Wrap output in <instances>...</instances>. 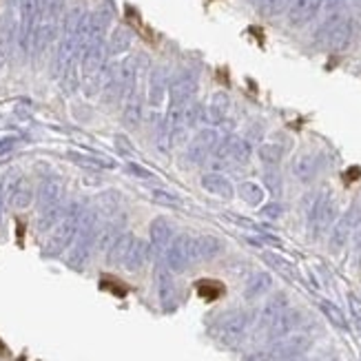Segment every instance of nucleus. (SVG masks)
I'll use <instances>...</instances> for the list:
<instances>
[{
  "label": "nucleus",
  "mask_w": 361,
  "mask_h": 361,
  "mask_svg": "<svg viewBox=\"0 0 361 361\" xmlns=\"http://www.w3.org/2000/svg\"><path fill=\"white\" fill-rule=\"evenodd\" d=\"M151 200L160 207H171V209H180L182 207V197L169 188H151Z\"/></svg>",
  "instance_id": "nucleus-28"
},
{
  "label": "nucleus",
  "mask_w": 361,
  "mask_h": 361,
  "mask_svg": "<svg viewBox=\"0 0 361 361\" xmlns=\"http://www.w3.org/2000/svg\"><path fill=\"white\" fill-rule=\"evenodd\" d=\"M153 142H155V147L160 149V153H169L171 147H173V133H171V124H169L166 118L160 120L158 127H155V131H153Z\"/></svg>",
  "instance_id": "nucleus-26"
},
{
  "label": "nucleus",
  "mask_w": 361,
  "mask_h": 361,
  "mask_svg": "<svg viewBox=\"0 0 361 361\" xmlns=\"http://www.w3.org/2000/svg\"><path fill=\"white\" fill-rule=\"evenodd\" d=\"M322 155L319 153H300L293 160V176L302 182H312L322 171Z\"/></svg>",
  "instance_id": "nucleus-14"
},
{
  "label": "nucleus",
  "mask_w": 361,
  "mask_h": 361,
  "mask_svg": "<svg viewBox=\"0 0 361 361\" xmlns=\"http://www.w3.org/2000/svg\"><path fill=\"white\" fill-rule=\"evenodd\" d=\"M288 0H257V9L262 16H277L284 11Z\"/></svg>",
  "instance_id": "nucleus-34"
},
{
  "label": "nucleus",
  "mask_w": 361,
  "mask_h": 361,
  "mask_svg": "<svg viewBox=\"0 0 361 361\" xmlns=\"http://www.w3.org/2000/svg\"><path fill=\"white\" fill-rule=\"evenodd\" d=\"M250 324H253V315L248 310H231L222 315L215 324V337L224 343V346H238V343L246 337Z\"/></svg>",
  "instance_id": "nucleus-3"
},
{
  "label": "nucleus",
  "mask_w": 361,
  "mask_h": 361,
  "mask_svg": "<svg viewBox=\"0 0 361 361\" xmlns=\"http://www.w3.org/2000/svg\"><path fill=\"white\" fill-rule=\"evenodd\" d=\"M155 290H158V300L164 312L176 310L178 306V288H176V281L171 277V271L166 266H158L155 271Z\"/></svg>",
  "instance_id": "nucleus-11"
},
{
  "label": "nucleus",
  "mask_w": 361,
  "mask_h": 361,
  "mask_svg": "<svg viewBox=\"0 0 361 361\" xmlns=\"http://www.w3.org/2000/svg\"><path fill=\"white\" fill-rule=\"evenodd\" d=\"M202 186H204V191H207V193L217 195L222 200H231L233 193H235L231 180L226 176H222V173H204L202 176Z\"/></svg>",
  "instance_id": "nucleus-20"
},
{
  "label": "nucleus",
  "mask_w": 361,
  "mask_h": 361,
  "mask_svg": "<svg viewBox=\"0 0 361 361\" xmlns=\"http://www.w3.org/2000/svg\"><path fill=\"white\" fill-rule=\"evenodd\" d=\"M36 9H38L36 0H25V3H23V18H25V23H23V40H25V42H27V38H29L31 25H34Z\"/></svg>",
  "instance_id": "nucleus-33"
},
{
  "label": "nucleus",
  "mask_w": 361,
  "mask_h": 361,
  "mask_svg": "<svg viewBox=\"0 0 361 361\" xmlns=\"http://www.w3.org/2000/svg\"><path fill=\"white\" fill-rule=\"evenodd\" d=\"M224 250V244L215 235H200L193 238V259L197 262H211Z\"/></svg>",
  "instance_id": "nucleus-16"
},
{
  "label": "nucleus",
  "mask_w": 361,
  "mask_h": 361,
  "mask_svg": "<svg viewBox=\"0 0 361 361\" xmlns=\"http://www.w3.org/2000/svg\"><path fill=\"white\" fill-rule=\"evenodd\" d=\"M228 106H231V102H228V96H226V93H215L213 100H211V106H209V116H211V120H213V122H224V118H226V114H228Z\"/></svg>",
  "instance_id": "nucleus-29"
},
{
  "label": "nucleus",
  "mask_w": 361,
  "mask_h": 361,
  "mask_svg": "<svg viewBox=\"0 0 361 361\" xmlns=\"http://www.w3.org/2000/svg\"><path fill=\"white\" fill-rule=\"evenodd\" d=\"M164 264L171 273H184L188 266L195 264L191 235H178V238H173V242H171L164 253Z\"/></svg>",
  "instance_id": "nucleus-8"
},
{
  "label": "nucleus",
  "mask_w": 361,
  "mask_h": 361,
  "mask_svg": "<svg viewBox=\"0 0 361 361\" xmlns=\"http://www.w3.org/2000/svg\"><path fill=\"white\" fill-rule=\"evenodd\" d=\"M264 182H266V188H271V193H279V176H275V171H269V173L264 176Z\"/></svg>",
  "instance_id": "nucleus-37"
},
{
  "label": "nucleus",
  "mask_w": 361,
  "mask_h": 361,
  "mask_svg": "<svg viewBox=\"0 0 361 361\" xmlns=\"http://www.w3.org/2000/svg\"><path fill=\"white\" fill-rule=\"evenodd\" d=\"M149 255H151V246L145 242V240H133L131 248H129V253L127 257H124V269H127L129 273H137V271H142L145 269V264L149 262Z\"/></svg>",
  "instance_id": "nucleus-19"
},
{
  "label": "nucleus",
  "mask_w": 361,
  "mask_h": 361,
  "mask_svg": "<svg viewBox=\"0 0 361 361\" xmlns=\"http://www.w3.org/2000/svg\"><path fill=\"white\" fill-rule=\"evenodd\" d=\"M328 29V44L333 47V49L341 51L346 49L350 44V38H353V23L348 18L343 20H333L331 25H326Z\"/></svg>",
  "instance_id": "nucleus-18"
},
{
  "label": "nucleus",
  "mask_w": 361,
  "mask_h": 361,
  "mask_svg": "<svg viewBox=\"0 0 361 361\" xmlns=\"http://www.w3.org/2000/svg\"><path fill=\"white\" fill-rule=\"evenodd\" d=\"M62 195H65V184H62L58 178H47L42 180L40 188H38V209H51L56 204H62Z\"/></svg>",
  "instance_id": "nucleus-15"
},
{
  "label": "nucleus",
  "mask_w": 361,
  "mask_h": 361,
  "mask_svg": "<svg viewBox=\"0 0 361 361\" xmlns=\"http://www.w3.org/2000/svg\"><path fill=\"white\" fill-rule=\"evenodd\" d=\"M288 308V297L284 295V293H277V295H273L269 302L264 304V308H262V315H259V331H264L266 326H269L279 312H284Z\"/></svg>",
  "instance_id": "nucleus-24"
},
{
  "label": "nucleus",
  "mask_w": 361,
  "mask_h": 361,
  "mask_svg": "<svg viewBox=\"0 0 361 361\" xmlns=\"http://www.w3.org/2000/svg\"><path fill=\"white\" fill-rule=\"evenodd\" d=\"M319 308L324 312V317L331 322L333 326H337L339 331H348V322L346 317H343V312L333 304V302H328V300H319Z\"/></svg>",
  "instance_id": "nucleus-27"
},
{
  "label": "nucleus",
  "mask_w": 361,
  "mask_h": 361,
  "mask_svg": "<svg viewBox=\"0 0 361 361\" xmlns=\"http://www.w3.org/2000/svg\"><path fill=\"white\" fill-rule=\"evenodd\" d=\"M300 322H302V312L300 310H293V308H286L284 312H279V315L264 328V335H266V339H271V341H277V339H281V337H286V335H290L297 326H300Z\"/></svg>",
  "instance_id": "nucleus-12"
},
{
  "label": "nucleus",
  "mask_w": 361,
  "mask_h": 361,
  "mask_svg": "<svg viewBox=\"0 0 361 361\" xmlns=\"http://www.w3.org/2000/svg\"><path fill=\"white\" fill-rule=\"evenodd\" d=\"M310 346V339L306 335H286L277 339L273 346L257 350L253 355H246L244 361H279V359H288L302 355Z\"/></svg>",
  "instance_id": "nucleus-4"
},
{
  "label": "nucleus",
  "mask_w": 361,
  "mask_h": 361,
  "mask_svg": "<svg viewBox=\"0 0 361 361\" xmlns=\"http://www.w3.org/2000/svg\"><path fill=\"white\" fill-rule=\"evenodd\" d=\"M324 0H293V5L288 9V20L295 27H302L308 20H312L322 9Z\"/></svg>",
  "instance_id": "nucleus-17"
},
{
  "label": "nucleus",
  "mask_w": 361,
  "mask_h": 361,
  "mask_svg": "<svg viewBox=\"0 0 361 361\" xmlns=\"http://www.w3.org/2000/svg\"><path fill=\"white\" fill-rule=\"evenodd\" d=\"M328 5H331V7H339V5H343V0H328Z\"/></svg>",
  "instance_id": "nucleus-40"
},
{
  "label": "nucleus",
  "mask_w": 361,
  "mask_h": 361,
  "mask_svg": "<svg viewBox=\"0 0 361 361\" xmlns=\"http://www.w3.org/2000/svg\"><path fill=\"white\" fill-rule=\"evenodd\" d=\"M281 213H284V207H281V204H266V207L262 209V215L264 217H271V219L281 217Z\"/></svg>",
  "instance_id": "nucleus-36"
},
{
  "label": "nucleus",
  "mask_w": 361,
  "mask_h": 361,
  "mask_svg": "<svg viewBox=\"0 0 361 361\" xmlns=\"http://www.w3.org/2000/svg\"><path fill=\"white\" fill-rule=\"evenodd\" d=\"M0 219H3V195H0Z\"/></svg>",
  "instance_id": "nucleus-42"
},
{
  "label": "nucleus",
  "mask_w": 361,
  "mask_h": 361,
  "mask_svg": "<svg viewBox=\"0 0 361 361\" xmlns=\"http://www.w3.org/2000/svg\"><path fill=\"white\" fill-rule=\"evenodd\" d=\"M65 211H67L65 204H56V207H51V209L40 211V217H38V233L51 231V228L60 222V219H62V215H65Z\"/></svg>",
  "instance_id": "nucleus-25"
},
{
  "label": "nucleus",
  "mask_w": 361,
  "mask_h": 361,
  "mask_svg": "<svg viewBox=\"0 0 361 361\" xmlns=\"http://www.w3.org/2000/svg\"><path fill=\"white\" fill-rule=\"evenodd\" d=\"M65 158L73 162L75 166H82L89 171H104V169H114V160L102 158V155H93V153H80V151H67Z\"/></svg>",
  "instance_id": "nucleus-21"
},
{
  "label": "nucleus",
  "mask_w": 361,
  "mask_h": 361,
  "mask_svg": "<svg viewBox=\"0 0 361 361\" xmlns=\"http://www.w3.org/2000/svg\"><path fill=\"white\" fill-rule=\"evenodd\" d=\"M219 142V137H217V131L215 129H202L193 135V140L188 142V149H186V160L191 162V164H202V162H207L215 147Z\"/></svg>",
  "instance_id": "nucleus-10"
},
{
  "label": "nucleus",
  "mask_w": 361,
  "mask_h": 361,
  "mask_svg": "<svg viewBox=\"0 0 361 361\" xmlns=\"http://www.w3.org/2000/svg\"><path fill=\"white\" fill-rule=\"evenodd\" d=\"M279 361H304V359H300V357H288V359H279Z\"/></svg>",
  "instance_id": "nucleus-41"
},
{
  "label": "nucleus",
  "mask_w": 361,
  "mask_h": 361,
  "mask_svg": "<svg viewBox=\"0 0 361 361\" xmlns=\"http://www.w3.org/2000/svg\"><path fill=\"white\" fill-rule=\"evenodd\" d=\"M264 259L269 262L277 273L284 275L286 279H295V277H297L295 266H293L290 262H286L284 257H279V255H275V253H264Z\"/></svg>",
  "instance_id": "nucleus-31"
},
{
  "label": "nucleus",
  "mask_w": 361,
  "mask_h": 361,
  "mask_svg": "<svg viewBox=\"0 0 361 361\" xmlns=\"http://www.w3.org/2000/svg\"><path fill=\"white\" fill-rule=\"evenodd\" d=\"M149 238H151V250L155 257H164L166 248L173 242V226L166 217H155L149 226Z\"/></svg>",
  "instance_id": "nucleus-13"
},
{
  "label": "nucleus",
  "mask_w": 361,
  "mask_h": 361,
  "mask_svg": "<svg viewBox=\"0 0 361 361\" xmlns=\"http://www.w3.org/2000/svg\"><path fill=\"white\" fill-rule=\"evenodd\" d=\"M98 213L96 211H87L82 215V222H80V228H78V235H75V240L73 244L69 246V255H67V264H69V269L73 271H82L91 253H93V248H96V240H98Z\"/></svg>",
  "instance_id": "nucleus-2"
},
{
  "label": "nucleus",
  "mask_w": 361,
  "mask_h": 361,
  "mask_svg": "<svg viewBox=\"0 0 361 361\" xmlns=\"http://www.w3.org/2000/svg\"><path fill=\"white\" fill-rule=\"evenodd\" d=\"M253 155V149L246 142L244 137L228 135L224 137V142H217L213 151V164L215 166H228V164H246Z\"/></svg>",
  "instance_id": "nucleus-7"
},
{
  "label": "nucleus",
  "mask_w": 361,
  "mask_h": 361,
  "mask_svg": "<svg viewBox=\"0 0 361 361\" xmlns=\"http://www.w3.org/2000/svg\"><path fill=\"white\" fill-rule=\"evenodd\" d=\"M240 195L246 204H250V207H259L264 200V188L255 182H244L240 186Z\"/></svg>",
  "instance_id": "nucleus-30"
},
{
  "label": "nucleus",
  "mask_w": 361,
  "mask_h": 361,
  "mask_svg": "<svg viewBox=\"0 0 361 361\" xmlns=\"http://www.w3.org/2000/svg\"><path fill=\"white\" fill-rule=\"evenodd\" d=\"M116 147L122 155H131L133 153V147L129 142V137L127 135H116Z\"/></svg>",
  "instance_id": "nucleus-38"
},
{
  "label": "nucleus",
  "mask_w": 361,
  "mask_h": 361,
  "mask_svg": "<svg viewBox=\"0 0 361 361\" xmlns=\"http://www.w3.org/2000/svg\"><path fill=\"white\" fill-rule=\"evenodd\" d=\"M127 171H129L131 176L142 178V180H151V178H153V173H149V171H147L145 166H140V164H135V162H129V164H127Z\"/></svg>",
  "instance_id": "nucleus-35"
},
{
  "label": "nucleus",
  "mask_w": 361,
  "mask_h": 361,
  "mask_svg": "<svg viewBox=\"0 0 361 361\" xmlns=\"http://www.w3.org/2000/svg\"><path fill=\"white\" fill-rule=\"evenodd\" d=\"M82 215H85V211L80 204H71V207H67L65 215H62L60 222L51 228V235L44 242L42 253L47 257H58L73 244L78 228H80V222H82Z\"/></svg>",
  "instance_id": "nucleus-1"
},
{
  "label": "nucleus",
  "mask_w": 361,
  "mask_h": 361,
  "mask_svg": "<svg viewBox=\"0 0 361 361\" xmlns=\"http://www.w3.org/2000/svg\"><path fill=\"white\" fill-rule=\"evenodd\" d=\"M361 222V202H355L353 207L339 217V222L333 226V233H331V250H341L346 246V242L350 240L353 231L357 228V224Z\"/></svg>",
  "instance_id": "nucleus-9"
},
{
  "label": "nucleus",
  "mask_w": 361,
  "mask_h": 361,
  "mask_svg": "<svg viewBox=\"0 0 361 361\" xmlns=\"http://www.w3.org/2000/svg\"><path fill=\"white\" fill-rule=\"evenodd\" d=\"M257 153H259V160H262L264 164L275 166V164H279L281 153H284V149H281L279 145H262Z\"/></svg>",
  "instance_id": "nucleus-32"
},
{
  "label": "nucleus",
  "mask_w": 361,
  "mask_h": 361,
  "mask_svg": "<svg viewBox=\"0 0 361 361\" xmlns=\"http://www.w3.org/2000/svg\"><path fill=\"white\" fill-rule=\"evenodd\" d=\"M273 288V277L271 273H255L253 277H250L246 281V286H244V297L248 302H253V300H259V297H264L266 293H269Z\"/></svg>",
  "instance_id": "nucleus-23"
},
{
  "label": "nucleus",
  "mask_w": 361,
  "mask_h": 361,
  "mask_svg": "<svg viewBox=\"0 0 361 361\" xmlns=\"http://www.w3.org/2000/svg\"><path fill=\"white\" fill-rule=\"evenodd\" d=\"M335 217H337V207L331 193L328 191L317 193L308 209V226H310L312 238H319V235H324L335 224Z\"/></svg>",
  "instance_id": "nucleus-6"
},
{
  "label": "nucleus",
  "mask_w": 361,
  "mask_h": 361,
  "mask_svg": "<svg viewBox=\"0 0 361 361\" xmlns=\"http://www.w3.org/2000/svg\"><path fill=\"white\" fill-rule=\"evenodd\" d=\"M133 240L135 238H133L131 233H127V231L118 235L116 242L109 246V250H106V262H109V266H122L124 264V257H127Z\"/></svg>",
  "instance_id": "nucleus-22"
},
{
  "label": "nucleus",
  "mask_w": 361,
  "mask_h": 361,
  "mask_svg": "<svg viewBox=\"0 0 361 361\" xmlns=\"http://www.w3.org/2000/svg\"><path fill=\"white\" fill-rule=\"evenodd\" d=\"M0 195H3V202H7L9 207L16 209V211L29 209L31 204H34V200H36L34 186H31L29 180L23 173H18V171H13V173L5 176L3 186H0Z\"/></svg>",
  "instance_id": "nucleus-5"
},
{
  "label": "nucleus",
  "mask_w": 361,
  "mask_h": 361,
  "mask_svg": "<svg viewBox=\"0 0 361 361\" xmlns=\"http://www.w3.org/2000/svg\"><path fill=\"white\" fill-rule=\"evenodd\" d=\"M348 302H350L353 317H355V322H357V326H359V331H361V302L357 300L355 295H350V297H348Z\"/></svg>",
  "instance_id": "nucleus-39"
}]
</instances>
